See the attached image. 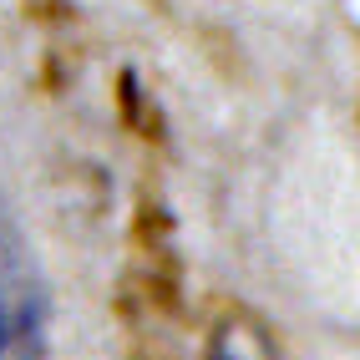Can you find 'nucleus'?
I'll return each mask as SVG.
<instances>
[{"label":"nucleus","instance_id":"f257e3e1","mask_svg":"<svg viewBox=\"0 0 360 360\" xmlns=\"http://www.w3.org/2000/svg\"><path fill=\"white\" fill-rule=\"evenodd\" d=\"M51 295L11 213L0 208V360H46Z\"/></svg>","mask_w":360,"mask_h":360}]
</instances>
